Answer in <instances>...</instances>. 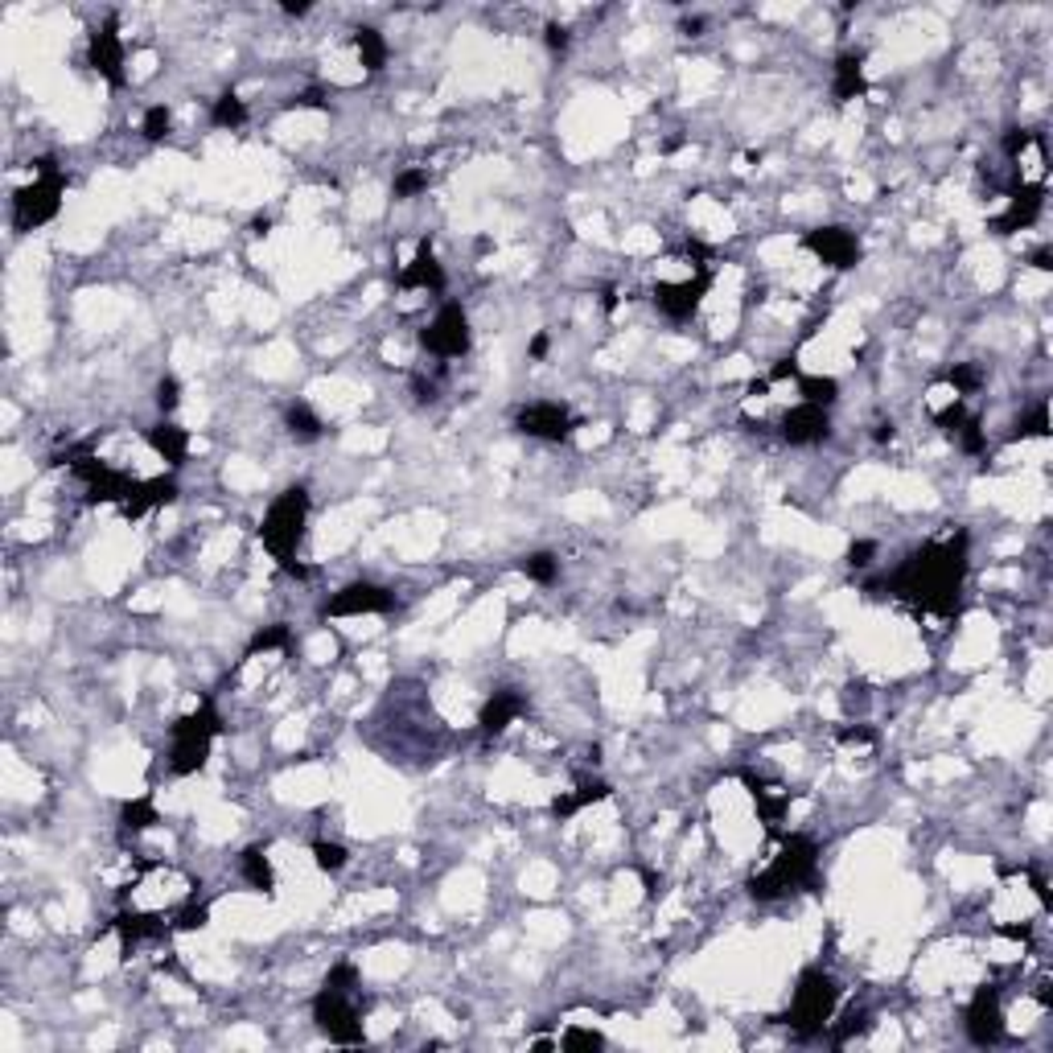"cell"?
<instances>
[{"label":"cell","instance_id":"cell-35","mask_svg":"<svg viewBox=\"0 0 1053 1053\" xmlns=\"http://www.w3.org/2000/svg\"><path fill=\"white\" fill-rule=\"evenodd\" d=\"M284 642H289V626H272V630H259L256 638H251L247 655H268V650H280Z\"/></svg>","mask_w":1053,"mask_h":1053},{"label":"cell","instance_id":"cell-33","mask_svg":"<svg viewBox=\"0 0 1053 1053\" xmlns=\"http://www.w3.org/2000/svg\"><path fill=\"white\" fill-rule=\"evenodd\" d=\"M560 1045H564V1049H573V1053H581V1049H601V1045H605V1037H601L597 1028H581V1025H573L564 1037H560Z\"/></svg>","mask_w":1053,"mask_h":1053},{"label":"cell","instance_id":"cell-14","mask_svg":"<svg viewBox=\"0 0 1053 1053\" xmlns=\"http://www.w3.org/2000/svg\"><path fill=\"white\" fill-rule=\"evenodd\" d=\"M782 437L790 445H819V440L831 437V416L827 407H815V404H798L786 412L782 420Z\"/></svg>","mask_w":1053,"mask_h":1053},{"label":"cell","instance_id":"cell-25","mask_svg":"<svg viewBox=\"0 0 1053 1053\" xmlns=\"http://www.w3.org/2000/svg\"><path fill=\"white\" fill-rule=\"evenodd\" d=\"M864 95V67H860V54H844L836 67V100H856Z\"/></svg>","mask_w":1053,"mask_h":1053},{"label":"cell","instance_id":"cell-13","mask_svg":"<svg viewBox=\"0 0 1053 1053\" xmlns=\"http://www.w3.org/2000/svg\"><path fill=\"white\" fill-rule=\"evenodd\" d=\"M806 251H815L827 268H852L860 259V239L848 226H823L806 235Z\"/></svg>","mask_w":1053,"mask_h":1053},{"label":"cell","instance_id":"cell-41","mask_svg":"<svg viewBox=\"0 0 1053 1053\" xmlns=\"http://www.w3.org/2000/svg\"><path fill=\"white\" fill-rule=\"evenodd\" d=\"M206 918H210L206 905H185V910L174 918V930H202V926H206Z\"/></svg>","mask_w":1053,"mask_h":1053},{"label":"cell","instance_id":"cell-4","mask_svg":"<svg viewBox=\"0 0 1053 1053\" xmlns=\"http://www.w3.org/2000/svg\"><path fill=\"white\" fill-rule=\"evenodd\" d=\"M836 1000H839L836 975H827L823 967H806L803 975H798L795 1000H790V1012H786V1025L795 1028L798 1037L823 1033V1025H827L831 1012H836Z\"/></svg>","mask_w":1053,"mask_h":1053},{"label":"cell","instance_id":"cell-44","mask_svg":"<svg viewBox=\"0 0 1053 1053\" xmlns=\"http://www.w3.org/2000/svg\"><path fill=\"white\" fill-rule=\"evenodd\" d=\"M872 552H877V543H872V540H860V543H852V548H848V564H852V568H864V564H872Z\"/></svg>","mask_w":1053,"mask_h":1053},{"label":"cell","instance_id":"cell-31","mask_svg":"<svg viewBox=\"0 0 1053 1053\" xmlns=\"http://www.w3.org/2000/svg\"><path fill=\"white\" fill-rule=\"evenodd\" d=\"M289 428H292V437H300V440H317V437H321V420H317V416L309 412L305 404L289 407Z\"/></svg>","mask_w":1053,"mask_h":1053},{"label":"cell","instance_id":"cell-52","mask_svg":"<svg viewBox=\"0 0 1053 1053\" xmlns=\"http://www.w3.org/2000/svg\"><path fill=\"white\" fill-rule=\"evenodd\" d=\"M284 13H292V17H305L309 5H284Z\"/></svg>","mask_w":1053,"mask_h":1053},{"label":"cell","instance_id":"cell-48","mask_svg":"<svg viewBox=\"0 0 1053 1053\" xmlns=\"http://www.w3.org/2000/svg\"><path fill=\"white\" fill-rule=\"evenodd\" d=\"M839 741H848V745L864 741V745H869V741H872V729H860V724H856V729H844V732H839Z\"/></svg>","mask_w":1053,"mask_h":1053},{"label":"cell","instance_id":"cell-42","mask_svg":"<svg viewBox=\"0 0 1053 1053\" xmlns=\"http://www.w3.org/2000/svg\"><path fill=\"white\" fill-rule=\"evenodd\" d=\"M177 404H182V387H177V379L169 374V379L157 383V407H161V412H174Z\"/></svg>","mask_w":1053,"mask_h":1053},{"label":"cell","instance_id":"cell-32","mask_svg":"<svg viewBox=\"0 0 1053 1053\" xmlns=\"http://www.w3.org/2000/svg\"><path fill=\"white\" fill-rule=\"evenodd\" d=\"M313 860H317V869H321V872H342V869H346V848L330 844V839H317Z\"/></svg>","mask_w":1053,"mask_h":1053},{"label":"cell","instance_id":"cell-3","mask_svg":"<svg viewBox=\"0 0 1053 1053\" xmlns=\"http://www.w3.org/2000/svg\"><path fill=\"white\" fill-rule=\"evenodd\" d=\"M305 514H309L305 486H292L268 506L264 522H259V540H264V548L272 552L280 568H292L297 543H300V535H305Z\"/></svg>","mask_w":1053,"mask_h":1053},{"label":"cell","instance_id":"cell-10","mask_svg":"<svg viewBox=\"0 0 1053 1053\" xmlns=\"http://www.w3.org/2000/svg\"><path fill=\"white\" fill-rule=\"evenodd\" d=\"M967 1037L975 1045H1000L1004 1041V1012L995 987H979L967 1004Z\"/></svg>","mask_w":1053,"mask_h":1053},{"label":"cell","instance_id":"cell-24","mask_svg":"<svg viewBox=\"0 0 1053 1053\" xmlns=\"http://www.w3.org/2000/svg\"><path fill=\"white\" fill-rule=\"evenodd\" d=\"M605 795H609L605 782H584V786H576V795H560L556 803H552V815H556V819H568V815H576L581 806L601 803Z\"/></svg>","mask_w":1053,"mask_h":1053},{"label":"cell","instance_id":"cell-39","mask_svg":"<svg viewBox=\"0 0 1053 1053\" xmlns=\"http://www.w3.org/2000/svg\"><path fill=\"white\" fill-rule=\"evenodd\" d=\"M424 185H428V174H424V169H407V174L395 177V194H399V198H412V194H420Z\"/></svg>","mask_w":1053,"mask_h":1053},{"label":"cell","instance_id":"cell-40","mask_svg":"<svg viewBox=\"0 0 1053 1053\" xmlns=\"http://www.w3.org/2000/svg\"><path fill=\"white\" fill-rule=\"evenodd\" d=\"M954 437H959V445L967 448V453H979V448H984V428H979L975 416H967V420H963V428L954 432Z\"/></svg>","mask_w":1053,"mask_h":1053},{"label":"cell","instance_id":"cell-1","mask_svg":"<svg viewBox=\"0 0 1053 1053\" xmlns=\"http://www.w3.org/2000/svg\"><path fill=\"white\" fill-rule=\"evenodd\" d=\"M967 576V532L926 543L885 581V589L901 601H913L926 614H954L959 589Z\"/></svg>","mask_w":1053,"mask_h":1053},{"label":"cell","instance_id":"cell-17","mask_svg":"<svg viewBox=\"0 0 1053 1053\" xmlns=\"http://www.w3.org/2000/svg\"><path fill=\"white\" fill-rule=\"evenodd\" d=\"M395 284H399V289H432V292L445 289V272H440V264H437V256H432V243H428V239H420V247H416V259L395 276Z\"/></svg>","mask_w":1053,"mask_h":1053},{"label":"cell","instance_id":"cell-36","mask_svg":"<svg viewBox=\"0 0 1053 1053\" xmlns=\"http://www.w3.org/2000/svg\"><path fill=\"white\" fill-rule=\"evenodd\" d=\"M1016 437H1049V416H1045V404H1037L1033 412L1016 424Z\"/></svg>","mask_w":1053,"mask_h":1053},{"label":"cell","instance_id":"cell-28","mask_svg":"<svg viewBox=\"0 0 1053 1053\" xmlns=\"http://www.w3.org/2000/svg\"><path fill=\"white\" fill-rule=\"evenodd\" d=\"M120 823H124V831H144L157 823V806H153V798H132V803H124V811H120Z\"/></svg>","mask_w":1053,"mask_h":1053},{"label":"cell","instance_id":"cell-6","mask_svg":"<svg viewBox=\"0 0 1053 1053\" xmlns=\"http://www.w3.org/2000/svg\"><path fill=\"white\" fill-rule=\"evenodd\" d=\"M62 190H67L62 169L54 165L50 157H42V161H37L34 185L17 190V198H13V223H17L21 231H34V226L50 223V218L58 215V206H62Z\"/></svg>","mask_w":1053,"mask_h":1053},{"label":"cell","instance_id":"cell-20","mask_svg":"<svg viewBox=\"0 0 1053 1053\" xmlns=\"http://www.w3.org/2000/svg\"><path fill=\"white\" fill-rule=\"evenodd\" d=\"M745 786H749V795H753L757 811H762L765 827H778L782 815H786V806H790V795H786L782 786H765V782L749 778V774H745Z\"/></svg>","mask_w":1053,"mask_h":1053},{"label":"cell","instance_id":"cell-22","mask_svg":"<svg viewBox=\"0 0 1053 1053\" xmlns=\"http://www.w3.org/2000/svg\"><path fill=\"white\" fill-rule=\"evenodd\" d=\"M116 930H120V938H124V946H132V942H141V938L165 934V921L153 918V913H120Z\"/></svg>","mask_w":1053,"mask_h":1053},{"label":"cell","instance_id":"cell-16","mask_svg":"<svg viewBox=\"0 0 1053 1053\" xmlns=\"http://www.w3.org/2000/svg\"><path fill=\"white\" fill-rule=\"evenodd\" d=\"M1041 206H1045V185H1041V182H1033V185H1020V190L1012 194L1008 210H1004V215L995 218V231H1000V235H1012V231H1020V226L1037 223V215H1041Z\"/></svg>","mask_w":1053,"mask_h":1053},{"label":"cell","instance_id":"cell-18","mask_svg":"<svg viewBox=\"0 0 1053 1053\" xmlns=\"http://www.w3.org/2000/svg\"><path fill=\"white\" fill-rule=\"evenodd\" d=\"M522 708H527V700H522L519 691H511V688H506V691H494V696L486 700V708H481V716H478L481 732H486V737H498L506 724L519 721Z\"/></svg>","mask_w":1053,"mask_h":1053},{"label":"cell","instance_id":"cell-51","mask_svg":"<svg viewBox=\"0 0 1053 1053\" xmlns=\"http://www.w3.org/2000/svg\"><path fill=\"white\" fill-rule=\"evenodd\" d=\"M614 309H617V292L605 289V313H614Z\"/></svg>","mask_w":1053,"mask_h":1053},{"label":"cell","instance_id":"cell-8","mask_svg":"<svg viewBox=\"0 0 1053 1053\" xmlns=\"http://www.w3.org/2000/svg\"><path fill=\"white\" fill-rule=\"evenodd\" d=\"M420 346L437 358H461L469 350V317L457 300L440 305V313L432 317V325L420 333Z\"/></svg>","mask_w":1053,"mask_h":1053},{"label":"cell","instance_id":"cell-34","mask_svg":"<svg viewBox=\"0 0 1053 1053\" xmlns=\"http://www.w3.org/2000/svg\"><path fill=\"white\" fill-rule=\"evenodd\" d=\"M169 124H174V120H169V108H161V103H157V108H149V111H144V128H141L144 141H165Z\"/></svg>","mask_w":1053,"mask_h":1053},{"label":"cell","instance_id":"cell-43","mask_svg":"<svg viewBox=\"0 0 1053 1053\" xmlns=\"http://www.w3.org/2000/svg\"><path fill=\"white\" fill-rule=\"evenodd\" d=\"M864 1025H869V1016H864V1012H848V1016H844V1025L836 1028V1045H844L848 1037H852V1033H860Z\"/></svg>","mask_w":1053,"mask_h":1053},{"label":"cell","instance_id":"cell-49","mask_svg":"<svg viewBox=\"0 0 1053 1053\" xmlns=\"http://www.w3.org/2000/svg\"><path fill=\"white\" fill-rule=\"evenodd\" d=\"M532 354H535V358H543V354H548V338H543V333H540V338L532 342Z\"/></svg>","mask_w":1053,"mask_h":1053},{"label":"cell","instance_id":"cell-7","mask_svg":"<svg viewBox=\"0 0 1053 1053\" xmlns=\"http://www.w3.org/2000/svg\"><path fill=\"white\" fill-rule=\"evenodd\" d=\"M313 1020L330 1041L338 1045H363V1020H358L354 1004H350L346 987H333L325 984L313 1000Z\"/></svg>","mask_w":1053,"mask_h":1053},{"label":"cell","instance_id":"cell-27","mask_svg":"<svg viewBox=\"0 0 1053 1053\" xmlns=\"http://www.w3.org/2000/svg\"><path fill=\"white\" fill-rule=\"evenodd\" d=\"M243 877H247V880H251V885H256V889H264V893H272L276 877H272V864H268L264 848H247V852H243Z\"/></svg>","mask_w":1053,"mask_h":1053},{"label":"cell","instance_id":"cell-21","mask_svg":"<svg viewBox=\"0 0 1053 1053\" xmlns=\"http://www.w3.org/2000/svg\"><path fill=\"white\" fill-rule=\"evenodd\" d=\"M149 445L157 448L169 465H182L185 448H190V437H185V428H177V424H157V428H149Z\"/></svg>","mask_w":1053,"mask_h":1053},{"label":"cell","instance_id":"cell-23","mask_svg":"<svg viewBox=\"0 0 1053 1053\" xmlns=\"http://www.w3.org/2000/svg\"><path fill=\"white\" fill-rule=\"evenodd\" d=\"M798 395H803V404L831 407L839 399V383L831 374H798Z\"/></svg>","mask_w":1053,"mask_h":1053},{"label":"cell","instance_id":"cell-38","mask_svg":"<svg viewBox=\"0 0 1053 1053\" xmlns=\"http://www.w3.org/2000/svg\"><path fill=\"white\" fill-rule=\"evenodd\" d=\"M946 379H951L954 395H971V391L979 387V371H975V366H954V371L946 374Z\"/></svg>","mask_w":1053,"mask_h":1053},{"label":"cell","instance_id":"cell-19","mask_svg":"<svg viewBox=\"0 0 1053 1053\" xmlns=\"http://www.w3.org/2000/svg\"><path fill=\"white\" fill-rule=\"evenodd\" d=\"M177 498V481L174 478H153V481H136L132 498L124 502L128 519H141V514L157 511V506H169Z\"/></svg>","mask_w":1053,"mask_h":1053},{"label":"cell","instance_id":"cell-26","mask_svg":"<svg viewBox=\"0 0 1053 1053\" xmlns=\"http://www.w3.org/2000/svg\"><path fill=\"white\" fill-rule=\"evenodd\" d=\"M354 46H358V58H363L366 70H383V62H387V42H383L379 29H358Z\"/></svg>","mask_w":1053,"mask_h":1053},{"label":"cell","instance_id":"cell-50","mask_svg":"<svg viewBox=\"0 0 1053 1053\" xmlns=\"http://www.w3.org/2000/svg\"><path fill=\"white\" fill-rule=\"evenodd\" d=\"M1033 264H1037V268H1053V264H1049V247H1041V251H1037V256H1033Z\"/></svg>","mask_w":1053,"mask_h":1053},{"label":"cell","instance_id":"cell-30","mask_svg":"<svg viewBox=\"0 0 1053 1053\" xmlns=\"http://www.w3.org/2000/svg\"><path fill=\"white\" fill-rule=\"evenodd\" d=\"M522 573L532 576L535 584H552V581H556V573H560V560L552 556V552H535V556L522 560Z\"/></svg>","mask_w":1053,"mask_h":1053},{"label":"cell","instance_id":"cell-37","mask_svg":"<svg viewBox=\"0 0 1053 1053\" xmlns=\"http://www.w3.org/2000/svg\"><path fill=\"white\" fill-rule=\"evenodd\" d=\"M934 420H938V428L954 437V432L963 428V420H967V407H963V399H954V404H946L942 412H934Z\"/></svg>","mask_w":1053,"mask_h":1053},{"label":"cell","instance_id":"cell-5","mask_svg":"<svg viewBox=\"0 0 1053 1053\" xmlns=\"http://www.w3.org/2000/svg\"><path fill=\"white\" fill-rule=\"evenodd\" d=\"M169 732H174L169 770H174V774H194V770H202V762H206L210 741L223 732V716H218L210 704H202L198 712L182 716V721H177Z\"/></svg>","mask_w":1053,"mask_h":1053},{"label":"cell","instance_id":"cell-46","mask_svg":"<svg viewBox=\"0 0 1053 1053\" xmlns=\"http://www.w3.org/2000/svg\"><path fill=\"white\" fill-rule=\"evenodd\" d=\"M798 374H803V371H798V363H795V358H782V363H778V366H774V371H770V383H782V379H798Z\"/></svg>","mask_w":1053,"mask_h":1053},{"label":"cell","instance_id":"cell-45","mask_svg":"<svg viewBox=\"0 0 1053 1053\" xmlns=\"http://www.w3.org/2000/svg\"><path fill=\"white\" fill-rule=\"evenodd\" d=\"M1028 144H1037L1033 132H1008V141H1004V153H1008V157H1020Z\"/></svg>","mask_w":1053,"mask_h":1053},{"label":"cell","instance_id":"cell-29","mask_svg":"<svg viewBox=\"0 0 1053 1053\" xmlns=\"http://www.w3.org/2000/svg\"><path fill=\"white\" fill-rule=\"evenodd\" d=\"M243 120H247V103H243L235 91L218 95V103H215V124H218V128H239Z\"/></svg>","mask_w":1053,"mask_h":1053},{"label":"cell","instance_id":"cell-9","mask_svg":"<svg viewBox=\"0 0 1053 1053\" xmlns=\"http://www.w3.org/2000/svg\"><path fill=\"white\" fill-rule=\"evenodd\" d=\"M395 605V593H387L383 584H371V581H358V584H346L338 589L330 601H325V614L330 617H354V614H387Z\"/></svg>","mask_w":1053,"mask_h":1053},{"label":"cell","instance_id":"cell-15","mask_svg":"<svg viewBox=\"0 0 1053 1053\" xmlns=\"http://www.w3.org/2000/svg\"><path fill=\"white\" fill-rule=\"evenodd\" d=\"M91 67L108 79L111 87H124V42L116 34V17L91 34Z\"/></svg>","mask_w":1053,"mask_h":1053},{"label":"cell","instance_id":"cell-47","mask_svg":"<svg viewBox=\"0 0 1053 1053\" xmlns=\"http://www.w3.org/2000/svg\"><path fill=\"white\" fill-rule=\"evenodd\" d=\"M548 46L564 54V50H568V29H564V26H548Z\"/></svg>","mask_w":1053,"mask_h":1053},{"label":"cell","instance_id":"cell-12","mask_svg":"<svg viewBox=\"0 0 1053 1053\" xmlns=\"http://www.w3.org/2000/svg\"><path fill=\"white\" fill-rule=\"evenodd\" d=\"M708 284H712V272H700L696 280H683V284H658L655 289V305L663 309L671 321H688L691 313L700 309V300H704V292H708Z\"/></svg>","mask_w":1053,"mask_h":1053},{"label":"cell","instance_id":"cell-11","mask_svg":"<svg viewBox=\"0 0 1053 1053\" xmlns=\"http://www.w3.org/2000/svg\"><path fill=\"white\" fill-rule=\"evenodd\" d=\"M519 432L560 445V440L573 437V416H568L564 404H552V399H543V404H527L519 412Z\"/></svg>","mask_w":1053,"mask_h":1053},{"label":"cell","instance_id":"cell-2","mask_svg":"<svg viewBox=\"0 0 1053 1053\" xmlns=\"http://www.w3.org/2000/svg\"><path fill=\"white\" fill-rule=\"evenodd\" d=\"M815 872H819V848H815V839L811 836H786L782 839V852L770 860V869H762L753 880H749V893H753L757 901H778V897L811 885Z\"/></svg>","mask_w":1053,"mask_h":1053}]
</instances>
